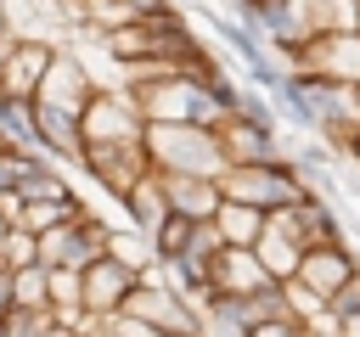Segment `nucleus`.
Returning a JSON list of instances; mask_svg holds the SVG:
<instances>
[{"instance_id":"obj_1","label":"nucleus","mask_w":360,"mask_h":337,"mask_svg":"<svg viewBox=\"0 0 360 337\" xmlns=\"http://www.w3.org/2000/svg\"><path fill=\"white\" fill-rule=\"evenodd\" d=\"M101 39H107L112 62H152V67H174V73H197V67L219 62V56L191 34V22H186L174 6H169L163 17H152V22H129V28L101 34Z\"/></svg>"},{"instance_id":"obj_2","label":"nucleus","mask_w":360,"mask_h":337,"mask_svg":"<svg viewBox=\"0 0 360 337\" xmlns=\"http://www.w3.org/2000/svg\"><path fill=\"white\" fill-rule=\"evenodd\" d=\"M124 90L135 95V107L146 112V124H219V107L208 101L197 73H135L124 79Z\"/></svg>"},{"instance_id":"obj_3","label":"nucleus","mask_w":360,"mask_h":337,"mask_svg":"<svg viewBox=\"0 0 360 337\" xmlns=\"http://www.w3.org/2000/svg\"><path fill=\"white\" fill-rule=\"evenodd\" d=\"M146 152L158 174H208L219 180L231 168L219 124H146Z\"/></svg>"},{"instance_id":"obj_4","label":"nucleus","mask_w":360,"mask_h":337,"mask_svg":"<svg viewBox=\"0 0 360 337\" xmlns=\"http://www.w3.org/2000/svg\"><path fill=\"white\" fill-rule=\"evenodd\" d=\"M219 191L236 197V202H248V208L281 213V208H298L315 185H309V174L292 157H276V163H231L219 174Z\"/></svg>"},{"instance_id":"obj_5","label":"nucleus","mask_w":360,"mask_h":337,"mask_svg":"<svg viewBox=\"0 0 360 337\" xmlns=\"http://www.w3.org/2000/svg\"><path fill=\"white\" fill-rule=\"evenodd\" d=\"M112 253V225L101 213H84L73 225H56V230H39V264L45 270H90L96 258Z\"/></svg>"},{"instance_id":"obj_6","label":"nucleus","mask_w":360,"mask_h":337,"mask_svg":"<svg viewBox=\"0 0 360 337\" xmlns=\"http://www.w3.org/2000/svg\"><path fill=\"white\" fill-rule=\"evenodd\" d=\"M79 168L101 185V191H112V197H129L146 174H152V152H146V135L141 140H96V146H84V157H79Z\"/></svg>"},{"instance_id":"obj_7","label":"nucleus","mask_w":360,"mask_h":337,"mask_svg":"<svg viewBox=\"0 0 360 337\" xmlns=\"http://www.w3.org/2000/svg\"><path fill=\"white\" fill-rule=\"evenodd\" d=\"M146 135V112L135 107V95L124 84H101L84 107V146L96 140H141Z\"/></svg>"},{"instance_id":"obj_8","label":"nucleus","mask_w":360,"mask_h":337,"mask_svg":"<svg viewBox=\"0 0 360 337\" xmlns=\"http://www.w3.org/2000/svg\"><path fill=\"white\" fill-rule=\"evenodd\" d=\"M135 286H141V270H135V264H124L118 253L96 258V264L84 270V320H112V315H124L129 298H135Z\"/></svg>"},{"instance_id":"obj_9","label":"nucleus","mask_w":360,"mask_h":337,"mask_svg":"<svg viewBox=\"0 0 360 337\" xmlns=\"http://www.w3.org/2000/svg\"><path fill=\"white\" fill-rule=\"evenodd\" d=\"M56 51H62V45H51V39H39V34H17V39L6 45V56H0V95L39 101V84H45V73H51Z\"/></svg>"},{"instance_id":"obj_10","label":"nucleus","mask_w":360,"mask_h":337,"mask_svg":"<svg viewBox=\"0 0 360 337\" xmlns=\"http://www.w3.org/2000/svg\"><path fill=\"white\" fill-rule=\"evenodd\" d=\"M253 253H259V264L270 270V281H292L298 264H304V253H309V242H304V230H298V213H292V208L270 213V225H264V236L253 242Z\"/></svg>"},{"instance_id":"obj_11","label":"nucleus","mask_w":360,"mask_h":337,"mask_svg":"<svg viewBox=\"0 0 360 337\" xmlns=\"http://www.w3.org/2000/svg\"><path fill=\"white\" fill-rule=\"evenodd\" d=\"M219 140H225V157L231 163H276V157H292L276 140V118L231 112V118H219Z\"/></svg>"},{"instance_id":"obj_12","label":"nucleus","mask_w":360,"mask_h":337,"mask_svg":"<svg viewBox=\"0 0 360 337\" xmlns=\"http://www.w3.org/2000/svg\"><path fill=\"white\" fill-rule=\"evenodd\" d=\"M354 275H360V253H354V242H326V247H309V253H304V264H298L292 281H304L309 292H321V298L332 303V292L349 286Z\"/></svg>"},{"instance_id":"obj_13","label":"nucleus","mask_w":360,"mask_h":337,"mask_svg":"<svg viewBox=\"0 0 360 337\" xmlns=\"http://www.w3.org/2000/svg\"><path fill=\"white\" fill-rule=\"evenodd\" d=\"M292 67H309V73L360 84V28H349V34H315V39L292 56Z\"/></svg>"},{"instance_id":"obj_14","label":"nucleus","mask_w":360,"mask_h":337,"mask_svg":"<svg viewBox=\"0 0 360 337\" xmlns=\"http://www.w3.org/2000/svg\"><path fill=\"white\" fill-rule=\"evenodd\" d=\"M96 90H101V79H90V67L73 51H56V62H51V73L39 84V101L45 107H62V112H84Z\"/></svg>"},{"instance_id":"obj_15","label":"nucleus","mask_w":360,"mask_h":337,"mask_svg":"<svg viewBox=\"0 0 360 337\" xmlns=\"http://www.w3.org/2000/svg\"><path fill=\"white\" fill-rule=\"evenodd\" d=\"M34 129H39V152L51 163H79L84 157V112H62L34 101Z\"/></svg>"},{"instance_id":"obj_16","label":"nucleus","mask_w":360,"mask_h":337,"mask_svg":"<svg viewBox=\"0 0 360 337\" xmlns=\"http://www.w3.org/2000/svg\"><path fill=\"white\" fill-rule=\"evenodd\" d=\"M163 191H169V208L197 219V225H208L219 213V202H225L219 180H208V174H163Z\"/></svg>"},{"instance_id":"obj_17","label":"nucleus","mask_w":360,"mask_h":337,"mask_svg":"<svg viewBox=\"0 0 360 337\" xmlns=\"http://www.w3.org/2000/svg\"><path fill=\"white\" fill-rule=\"evenodd\" d=\"M163 11H169V0H84V6H79V17H84L96 34H118V28L152 22V17H163Z\"/></svg>"},{"instance_id":"obj_18","label":"nucleus","mask_w":360,"mask_h":337,"mask_svg":"<svg viewBox=\"0 0 360 337\" xmlns=\"http://www.w3.org/2000/svg\"><path fill=\"white\" fill-rule=\"evenodd\" d=\"M270 286V270L259 264L253 247H219L214 258V292H259Z\"/></svg>"},{"instance_id":"obj_19","label":"nucleus","mask_w":360,"mask_h":337,"mask_svg":"<svg viewBox=\"0 0 360 337\" xmlns=\"http://www.w3.org/2000/svg\"><path fill=\"white\" fill-rule=\"evenodd\" d=\"M118 208H124V225H135V230H146V236H152V230H158V225L174 213V208H169V191H163V174H158V168H152V174H146V180H141L129 197H118Z\"/></svg>"},{"instance_id":"obj_20","label":"nucleus","mask_w":360,"mask_h":337,"mask_svg":"<svg viewBox=\"0 0 360 337\" xmlns=\"http://www.w3.org/2000/svg\"><path fill=\"white\" fill-rule=\"evenodd\" d=\"M292 213H298V230H304V242H309V247L349 242V230H343V219H338V202H332L321 185H315V191H309V197H304Z\"/></svg>"},{"instance_id":"obj_21","label":"nucleus","mask_w":360,"mask_h":337,"mask_svg":"<svg viewBox=\"0 0 360 337\" xmlns=\"http://www.w3.org/2000/svg\"><path fill=\"white\" fill-rule=\"evenodd\" d=\"M202 17H208V22H214V34H219V39H225V51H231V56H236V62H242V73H248V67H259V62H270V56H276V51H270V45H264V34H259V28H253V22H236V17H219V11H202Z\"/></svg>"},{"instance_id":"obj_22","label":"nucleus","mask_w":360,"mask_h":337,"mask_svg":"<svg viewBox=\"0 0 360 337\" xmlns=\"http://www.w3.org/2000/svg\"><path fill=\"white\" fill-rule=\"evenodd\" d=\"M264 225H270V213H264V208H248V202H236V197H225L219 213H214V230L225 236V247H253V242L264 236Z\"/></svg>"},{"instance_id":"obj_23","label":"nucleus","mask_w":360,"mask_h":337,"mask_svg":"<svg viewBox=\"0 0 360 337\" xmlns=\"http://www.w3.org/2000/svg\"><path fill=\"white\" fill-rule=\"evenodd\" d=\"M62 197H73V185H68V174H62V163H34L28 174H22V185H17V202H62Z\"/></svg>"},{"instance_id":"obj_24","label":"nucleus","mask_w":360,"mask_h":337,"mask_svg":"<svg viewBox=\"0 0 360 337\" xmlns=\"http://www.w3.org/2000/svg\"><path fill=\"white\" fill-rule=\"evenodd\" d=\"M0 129L11 146H39V129H34V101L22 95H0Z\"/></svg>"},{"instance_id":"obj_25","label":"nucleus","mask_w":360,"mask_h":337,"mask_svg":"<svg viewBox=\"0 0 360 337\" xmlns=\"http://www.w3.org/2000/svg\"><path fill=\"white\" fill-rule=\"evenodd\" d=\"M197 242V219H186V213H169L158 230H152V247H158V264H169V258H180L186 247Z\"/></svg>"},{"instance_id":"obj_26","label":"nucleus","mask_w":360,"mask_h":337,"mask_svg":"<svg viewBox=\"0 0 360 337\" xmlns=\"http://www.w3.org/2000/svg\"><path fill=\"white\" fill-rule=\"evenodd\" d=\"M11 292H17L22 309H51V270H45V264L11 270Z\"/></svg>"},{"instance_id":"obj_27","label":"nucleus","mask_w":360,"mask_h":337,"mask_svg":"<svg viewBox=\"0 0 360 337\" xmlns=\"http://www.w3.org/2000/svg\"><path fill=\"white\" fill-rule=\"evenodd\" d=\"M112 253H118L124 264H135V270H152V264H158L152 236H146V230H135V225H118V230H112Z\"/></svg>"},{"instance_id":"obj_28","label":"nucleus","mask_w":360,"mask_h":337,"mask_svg":"<svg viewBox=\"0 0 360 337\" xmlns=\"http://www.w3.org/2000/svg\"><path fill=\"white\" fill-rule=\"evenodd\" d=\"M51 326H56L51 309H22V303H11L6 320H0V337H51Z\"/></svg>"},{"instance_id":"obj_29","label":"nucleus","mask_w":360,"mask_h":337,"mask_svg":"<svg viewBox=\"0 0 360 337\" xmlns=\"http://www.w3.org/2000/svg\"><path fill=\"white\" fill-rule=\"evenodd\" d=\"M34 163H45V152H39V146H0V197H11Z\"/></svg>"},{"instance_id":"obj_30","label":"nucleus","mask_w":360,"mask_h":337,"mask_svg":"<svg viewBox=\"0 0 360 337\" xmlns=\"http://www.w3.org/2000/svg\"><path fill=\"white\" fill-rule=\"evenodd\" d=\"M0 264H6V270L39 264V236H34L28 225H11V236H6V247H0Z\"/></svg>"},{"instance_id":"obj_31","label":"nucleus","mask_w":360,"mask_h":337,"mask_svg":"<svg viewBox=\"0 0 360 337\" xmlns=\"http://www.w3.org/2000/svg\"><path fill=\"white\" fill-rule=\"evenodd\" d=\"M292 163H298V168L309 174V185H315V180H326V174H332V146H315V140H309V146H298V152H292Z\"/></svg>"},{"instance_id":"obj_32","label":"nucleus","mask_w":360,"mask_h":337,"mask_svg":"<svg viewBox=\"0 0 360 337\" xmlns=\"http://www.w3.org/2000/svg\"><path fill=\"white\" fill-rule=\"evenodd\" d=\"M248 337H315V326L298 320V315H276V320H259Z\"/></svg>"},{"instance_id":"obj_33","label":"nucleus","mask_w":360,"mask_h":337,"mask_svg":"<svg viewBox=\"0 0 360 337\" xmlns=\"http://www.w3.org/2000/svg\"><path fill=\"white\" fill-rule=\"evenodd\" d=\"M326 315H332V320H349V315H360V275H354L349 286H338V292H332Z\"/></svg>"},{"instance_id":"obj_34","label":"nucleus","mask_w":360,"mask_h":337,"mask_svg":"<svg viewBox=\"0 0 360 337\" xmlns=\"http://www.w3.org/2000/svg\"><path fill=\"white\" fill-rule=\"evenodd\" d=\"M11 303H17V292H11V270L0 264V320H6V309H11Z\"/></svg>"},{"instance_id":"obj_35","label":"nucleus","mask_w":360,"mask_h":337,"mask_svg":"<svg viewBox=\"0 0 360 337\" xmlns=\"http://www.w3.org/2000/svg\"><path fill=\"white\" fill-rule=\"evenodd\" d=\"M338 337H360V315H349V320H338Z\"/></svg>"},{"instance_id":"obj_36","label":"nucleus","mask_w":360,"mask_h":337,"mask_svg":"<svg viewBox=\"0 0 360 337\" xmlns=\"http://www.w3.org/2000/svg\"><path fill=\"white\" fill-rule=\"evenodd\" d=\"M343 157H349V163H354V174H360V135H354V140L343 146Z\"/></svg>"},{"instance_id":"obj_37","label":"nucleus","mask_w":360,"mask_h":337,"mask_svg":"<svg viewBox=\"0 0 360 337\" xmlns=\"http://www.w3.org/2000/svg\"><path fill=\"white\" fill-rule=\"evenodd\" d=\"M0 146H11V140H6V129H0Z\"/></svg>"},{"instance_id":"obj_38","label":"nucleus","mask_w":360,"mask_h":337,"mask_svg":"<svg viewBox=\"0 0 360 337\" xmlns=\"http://www.w3.org/2000/svg\"><path fill=\"white\" fill-rule=\"evenodd\" d=\"M62 6H68V0H62ZM73 6H84V0H73Z\"/></svg>"},{"instance_id":"obj_39","label":"nucleus","mask_w":360,"mask_h":337,"mask_svg":"<svg viewBox=\"0 0 360 337\" xmlns=\"http://www.w3.org/2000/svg\"><path fill=\"white\" fill-rule=\"evenodd\" d=\"M259 6H270V0H259Z\"/></svg>"}]
</instances>
